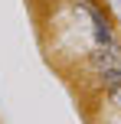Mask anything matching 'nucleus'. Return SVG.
<instances>
[{
  "label": "nucleus",
  "instance_id": "1",
  "mask_svg": "<svg viewBox=\"0 0 121 124\" xmlns=\"http://www.w3.org/2000/svg\"><path fill=\"white\" fill-rule=\"evenodd\" d=\"M92 65H95L98 72L118 69V65H121V49H118V46H95V52H92Z\"/></svg>",
  "mask_w": 121,
  "mask_h": 124
},
{
  "label": "nucleus",
  "instance_id": "2",
  "mask_svg": "<svg viewBox=\"0 0 121 124\" xmlns=\"http://www.w3.org/2000/svg\"><path fill=\"white\" fill-rule=\"evenodd\" d=\"M82 7H85V13L92 16V26H95V39H98V46H115V39H111V26H108V20L102 16V13L95 10V7H89L82 0Z\"/></svg>",
  "mask_w": 121,
  "mask_h": 124
},
{
  "label": "nucleus",
  "instance_id": "3",
  "mask_svg": "<svg viewBox=\"0 0 121 124\" xmlns=\"http://www.w3.org/2000/svg\"><path fill=\"white\" fill-rule=\"evenodd\" d=\"M102 82L108 92H115V88H121V65L118 69H108V72H102Z\"/></svg>",
  "mask_w": 121,
  "mask_h": 124
}]
</instances>
